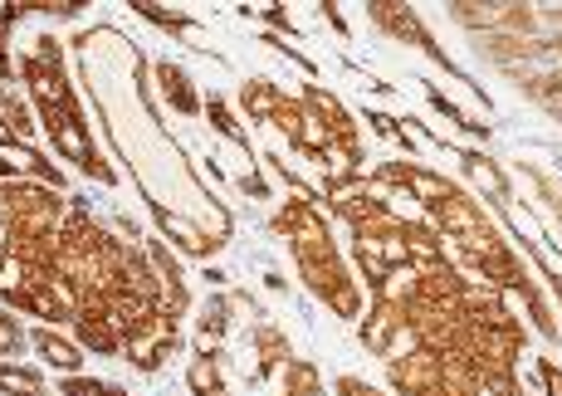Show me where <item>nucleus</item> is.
Instances as JSON below:
<instances>
[{
    "label": "nucleus",
    "mask_w": 562,
    "mask_h": 396,
    "mask_svg": "<svg viewBox=\"0 0 562 396\" xmlns=\"http://www.w3.org/2000/svg\"><path fill=\"white\" fill-rule=\"evenodd\" d=\"M35 342L40 352L49 358V367H59V372H79V362H83V352H79V342H69V338H59L54 328H35Z\"/></svg>",
    "instance_id": "obj_13"
},
{
    "label": "nucleus",
    "mask_w": 562,
    "mask_h": 396,
    "mask_svg": "<svg viewBox=\"0 0 562 396\" xmlns=\"http://www.w3.org/2000/svg\"><path fill=\"white\" fill-rule=\"evenodd\" d=\"M240 103L250 113V123H269L318 167H338V181H352L362 171V137L352 113L338 103V93H328L323 83H304L299 99H289L284 89H274L269 79H245Z\"/></svg>",
    "instance_id": "obj_4"
},
{
    "label": "nucleus",
    "mask_w": 562,
    "mask_h": 396,
    "mask_svg": "<svg viewBox=\"0 0 562 396\" xmlns=\"http://www.w3.org/2000/svg\"><path fill=\"white\" fill-rule=\"evenodd\" d=\"M265 45H274V49H279V55H284V59H294V64H299V69H304V73H308V79H318V64H313L308 55H299V49H294V45H284V39H279V35H265Z\"/></svg>",
    "instance_id": "obj_23"
},
{
    "label": "nucleus",
    "mask_w": 562,
    "mask_h": 396,
    "mask_svg": "<svg viewBox=\"0 0 562 396\" xmlns=\"http://www.w3.org/2000/svg\"><path fill=\"white\" fill-rule=\"evenodd\" d=\"M372 186H392V191L416 196L420 211H426V226L440 235L450 260L464 264V270H470L480 284H490L494 294H504L509 304H518V314L538 328L543 342L562 338L558 314H553V304H548L543 284L533 280V270L514 254L509 235L494 226L490 211H484L464 186H456V181L440 177V171H430L426 162H382L372 177Z\"/></svg>",
    "instance_id": "obj_2"
},
{
    "label": "nucleus",
    "mask_w": 562,
    "mask_h": 396,
    "mask_svg": "<svg viewBox=\"0 0 562 396\" xmlns=\"http://www.w3.org/2000/svg\"><path fill=\"white\" fill-rule=\"evenodd\" d=\"M20 348H25V333H20V324L10 314H0V358H15Z\"/></svg>",
    "instance_id": "obj_20"
},
{
    "label": "nucleus",
    "mask_w": 562,
    "mask_h": 396,
    "mask_svg": "<svg viewBox=\"0 0 562 396\" xmlns=\"http://www.w3.org/2000/svg\"><path fill=\"white\" fill-rule=\"evenodd\" d=\"M533 372H538V382H543V396H562V367L553 358H538Z\"/></svg>",
    "instance_id": "obj_21"
},
{
    "label": "nucleus",
    "mask_w": 562,
    "mask_h": 396,
    "mask_svg": "<svg viewBox=\"0 0 562 396\" xmlns=\"http://www.w3.org/2000/svg\"><path fill=\"white\" fill-rule=\"evenodd\" d=\"M201 113H205V117H211V127H215V133H221V137H231V143H235V147H240V157H245V162H250V167H259V157H255L250 137H245V127H240V123H235L231 103H225V99H221V93H211V99H201Z\"/></svg>",
    "instance_id": "obj_12"
},
{
    "label": "nucleus",
    "mask_w": 562,
    "mask_h": 396,
    "mask_svg": "<svg viewBox=\"0 0 562 396\" xmlns=\"http://www.w3.org/2000/svg\"><path fill=\"white\" fill-rule=\"evenodd\" d=\"M274 230L289 240L299 280L323 298V308H333L338 318H362V284H358V274L348 270V260H342L318 196L289 191V201L274 211Z\"/></svg>",
    "instance_id": "obj_5"
},
{
    "label": "nucleus",
    "mask_w": 562,
    "mask_h": 396,
    "mask_svg": "<svg viewBox=\"0 0 562 396\" xmlns=\"http://www.w3.org/2000/svg\"><path fill=\"white\" fill-rule=\"evenodd\" d=\"M225 352H205L196 348V358L187 362V387L191 396H231V382H225Z\"/></svg>",
    "instance_id": "obj_10"
},
{
    "label": "nucleus",
    "mask_w": 562,
    "mask_h": 396,
    "mask_svg": "<svg viewBox=\"0 0 562 396\" xmlns=\"http://www.w3.org/2000/svg\"><path fill=\"white\" fill-rule=\"evenodd\" d=\"M250 382H269L279 367H284L289 358H294V348H289V338L279 333L274 324H269V314H255V328H250Z\"/></svg>",
    "instance_id": "obj_9"
},
{
    "label": "nucleus",
    "mask_w": 562,
    "mask_h": 396,
    "mask_svg": "<svg viewBox=\"0 0 562 396\" xmlns=\"http://www.w3.org/2000/svg\"><path fill=\"white\" fill-rule=\"evenodd\" d=\"M450 20L484 59L562 123V5H490L456 0Z\"/></svg>",
    "instance_id": "obj_3"
},
{
    "label": "nucleus",
    "mask_w": 562,
    "mask_h": 396,
    "mask_svg": "<svg viewBox=\"0 0 562 396\" xmlns=\"http://www.w3.org/2000/svg\"><path fill=\"white\" fill-rule=\"evenodd\" d=\"M367 20H372V25L382 30V35L402 39V45H416L420 55H426L430 64H436L440 73H450V79H456V83H464V89H470L474 99L484 103V109H494V99H490V93L480 89V83L470 79V73L460 69V64H456V55H446V49L436 45V35H430V25H426V20L416 15V5H402V0H372V5H367Z\"/></svg>",
    "instance_id": "obj_7"
},
{
    "label": "nucleus",
    "mask_w": 562,
    "mask_h": 396,
    "mask_svg": "<svg viewBox=\"0 0 562 396\" xmlns=\"http://www.w3.org/2000/svg\"><path fill=\"white\" fill-rule=\"evenodd\" d=\"M367 123H372V127H376V133H382V137H396V143H402V147H416V143H411V137H406L402 117H392V113H376V109H367Z\"/></svg>",
    "instance_id": "obj_19"
},
{
    "label": "nucleus",
    "mask_w": 562,
    "mask_h": 396,
    "mask_svg": "<svg viewBox=\"0 0 562 396\" xmlns=\"http://www.w3.org/2000/svg\"><path fill=\"white\" fill-rule=\"evenodd\" d=\"M133 10H137L143 20H153V25L171 30V35H196V30H201V20L187 15V10H167V5H153V0H137Z\"/></svg>",
    "instance_id": "obj_15"
},
{
    "label": "nucleus",
    "mask_w": 562,
    "mask_h": 396,
    "mask_svg": "<svg viewBox=\"0 0 562 396\" xmlns=\"http://www.w3.org/2000/svg\"><path fill=\"white\" fill-rule=\"evenodd\" d=\"M20 73H25L30 93H35V103H40V117H45V127H49V143L59 147L69 162H79L93 181H103V186H108V181H113V171H108V162L99 157V147H93L89 123H83V109H79V99H74L69 79H64L59 39L40 35L35 49L20 59Z\"/></svg>",
    "instance_id": "obj_6"
},
{
    "label": "nucleus",
    "mask_w": 562,
    "mask_h": 396,
    "mask_svg": "<svg viewBox=\"0 0 562 396\" xmlns=\"http://www.w3.org/2000/svg\"><path fill=\"white\" fill-rule=\"evenodd\" d=\"M358 324L367 352L386 362L396 396H528L518 387L524 318L450 254L386 270Z\"/></svg>",
    "instance_id": "obj_1"
},
{
    "label": "nucleus",
    "mask_w": 562,
    "mask_h": 396,
    "mask_svg": "<svg viewBox=\"0 0 562 396\" xmlns=\"http://www.w3.org/2000/svg\"><path fill=\"white\" fill-rule=\"evenodd\" d=\"M45 396H49V392H45Z\"/></svg>",
    "instance_id": "obj_25"
},
{
    "label": "nucleus",
    "mask_w": 562,
    "mask_h": 396,
    "mask_svg": "<svg viewBox=\"0 0 562 396\" xmlns=\"http://www.w3.org/2000/svg\"><path fill=\"white\" fill-rule=\"evenodd\" d=\"M157 79H161V93H167V103L177 113H187V117L201 113V93H196V83H191V73L181 69V64H157Z\"/></svg>",
    "instance_id": "obj_11"
},
{
    "label": "nucleus",
    "mask_w": 562,
    "mask_h": 396,
    "mask_svg": "<svg viewBox=\"0 0 562 396\" xmlns=\"http://www.w3.org/2000/svg\"><path fill=\"white\" fill-rule=\"evenodd\" d=\"M338 396H386V392H376L372 382H362V377H338V387H333Z\"/></svg>",
    "instance_id": "obj_24"
},
{
    "label": "nucleus",
    "mask_w": 562,
    "mask_h": 396,
    "mask_svg": "<svg viewBox=\"0 0 562 396\" xmlns=\"http://www.w3.org/2000/svg\"><path fill=\"white\" fill-rule=\"evenodd\" d=\"M524 177L538 186V196H543V206L553 211V216H558V226H562V181L553 177V171H543L538 162H524Z\"/></svg>",
    "instance_id": "obj_17"
},
{
    "label": "nucleus",
    "mask_w": 562,
    "mask_h": 396,
    "mask_svg": "<svg viewBox=\"0 0 562 396\" xmlns=\"http://www.w3.org/2000/svg\"><path fill=\"white\" fill-rule=\"evenodd\" d=\"M240 304H250V294H225V288H215L211 298H205V308H201V324H196V348L205 352H221L225 348V338H231V328H235V308Z\"/></svg>",
    "instance_id": "obj_8"
},
{
    "label": "nucleus",
    "mask_w": 562,
    "mask_h": 396,
    "mask_svg": "<svg viewBox=\"0 0 562 396\" xmlns=\"http://www.w3.org/2000/svg\"><path fill=\"white\" fill-rule=\"evenodd\" d=\"M426 99H430V103H436V113H440V117H450V123H456V127H460V133H470V137H490V123H480V117L460 113V109H456V103H450V99H446V93H440V89H436V83H426Z\"/></svg>",
    "instance_id": "obj_16"
},
{
    "label": "nucleus",
    "mask_w": 562,
    "mask_h": 396,
    "mask_svg": "<svg viewBox=\"0 0 562 396\" xmlns=\"http://www.w3.org/2000/svg\"><path fill=\"white\" fill-rule=\"evenodd\" d=\"M279 372H284V387H279V396H328V392H323L318 367L304 362V358H289Z\"/></svg>",
    "instance_id": "obj_14"
},
{
    "label": "nucleus",
    "mask_w": 562,
    "mask_h": 396,
    "mask_svg": "<svg viewBox=\"0 0 562 396\" xmlns=\"http://www.w3.org/2000/svg\"><path fill=\"white\" fill-rule=\"evenodd\" d=\"M245 15H259V20H269V25H279V30H284V35H299V25H294V20H289V10L284 5H245Z\"/></svg>",
    "instance_id": "obj_22"
},
{
    "label": "nucleus",
    "mask_w": 562,
    "mask_h": 396,
    "mask_svg": "<svg viewBox=\"0 0 562 396\" xmlns=\"http://www.w3.org/2000/svg\"><path fill=\"white\" fill-rule=\"evenodd\" d=\"M64 396H127V392H123V387H113V382L79 377V372H69V377H64Z\"/></svg>",
    "instance_id": "obj_18"
}]
</instances>
